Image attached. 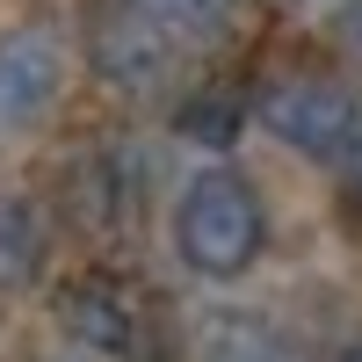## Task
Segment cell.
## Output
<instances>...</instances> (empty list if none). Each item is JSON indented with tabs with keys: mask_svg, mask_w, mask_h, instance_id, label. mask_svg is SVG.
I'll use <instances>...</instances> for the list:
<instances>
[{
	"mask_svg": "<svg viewBox=\"0 0 362 362\" xmlns=\"http://www.w3.org/2000/svg\"><path fill=\"white\" fill-rule=\"evenodd\" d=\"M261 124L276 131L290 153L305 160H334L341 145L362 131V102L348 95L341 80H319V73H290L261 95Z\"/></svg>",
	"mask_w": 362,
	"mask_h": 362,
	"instance_id": "cell-2",
	"label": "cell"
},
{
	"mask_svg": "<svg viewBox=\"0 0 362 362\" xmlns=\"http://www.w3.org/2000/svg\"><path fill=\"white\" fill-rule=\"evenodd\" d=\"M44 268V218L29 196H0V290L37 283Z\"/></svg>",
	"mask_w": 362,
	"mask_h": 362,
	"instance_id": "cell-6",
	"label": "cell"
},
{
	"mask_svg": "<svg viewBox=\"0 0 362 362\" xmlns=\"http://www.w3.org/2000/svg\"><path fill=\"white\" fill-rule=\"evenodd\" d=\"M87 66H95L116 95H145L174 66V37L138 8V0H102L87 22Z\"/></svg>",
	"mask_w": 362,
	"mask_h": 362,
	"instance_id": "cell-3",
	"label": "cell"
},
{
	"mask_svg": "<svg viewBox=\"0 0 362 362\" xmlns=\"http://www.w3.org/2000/svg\"><path fill=\"white\" fill-rule=\"evenodd\" d=\"M239 95H225V87H203V95H189L174 109V131L189 138V145H203V153H225V145H239Z\"/></svg>",
	"mask_w": 362,
	"mask_h": 362,
	"instance_id": "cell-8",
	"label": "cell"
},
{
	"mask_svg": "<svg viewBox=\"0 0 362 362\" xmlns=\"http://www.w3.org/2000/svg\"><path fill=\"white\" fill-rule=\"evenodd\" d=\"M341 37L362 51V0H348V8H341Z\"/></svg>",
	"mask_w": 362,
	"mask_h": 362,
	"instance_id": "cell-11",
	"label": "cell"
},
{
	"mask_svg": "<svg viewBox=\"0 0 362 362\" xmlns=\"http://www.w3.org/2000/svg\"><path fill=\"white\" fill-rule=\"evenodd\" d=\"M203 355L210 362H297L290 341L268 319H254V312H218V326L203 334Z\"/></svg>",
	"mask_w": 362,
	"mask_h": 362,
	"instance_id": "cell-7",
	"label": "cell"
},
{
	"mask_svg": "<svg viewBox=\"0 0 362 362\" xmlns=\"http://www.w3.org/2000/svg\"><path fill=\"white\" fill-rule=\"evenodd\" d=\"M341 362H362V348H348V355H341Z\"/></svg>",
	"mask_w": 362,
	"mask_h": 362,
	"instance_id": "cell-12",
	"label": "cell"
},
{
	"mask_svg": "<svg viewBox=\"0 0 362 362\" xmlns=\"http://www.w3.org/2000/svg\"><path fill=\"white\" fill-rule=\"evenodd\" d=\"M66 95V58L44 29H15L0 37V131H29L44 124Z\"/></svg>",
	"mask_w": 362,
	"mask_h": 362,
	"instance_id": "cell-4",
	"label": "cell"
},
{
	"mask_svg": "<svg viewBox=\"0 0 362 362\" xmlns=\"http://www.w3.org/2000/svg\"><path fill=\"white\" fill-rule=\"evenodd\" d=\"M58 326H66L73 341H87L95 355H124L131 334H138V312H131V297L102 283V276H80L58 290Z\"/></svg>",
	"mask_w": 362,
	"mask_h": 362,
	"instance_id": "cell-5",
	"label": "cell"
},
{
	"mask_svg": "<svg viewBox=\"0 0 362 362\" xmlns=\"http://www.w3.org/2000/svg\"><path fill=\"white\" fill-rule=\"evenodd\" d=\"M174 247L181 261L210 283H232L247 276L268 247V210H261V189L239 167H203L174 203Z\"/></svg>",
	"mask_w": 362,
	"mask_h": 362,
	"instance_id": "cell-1",
	"label": "cell"
},
{
	"mask_svg": "<svg viewBox=\"0 0 362 362\" xmlns=\"http://www.w3.org/2000/svg\"><path fill=\"white\" fill-rule=\"evenodd\" d=\"M138 8H145V15H153L167 37L181 44V37H210V29L232 15V0H138Z\"/></svg>",
	"mask_w": 362,
	"mask_h": 362,
	"instance_id": "cell-9",
	"label": "cell"
},
{
	"mask_svg": "<svg viewBox=\"0 0 362 362\" xmlns=\"http://www.w3.org/2000/svg\"><path fill=\"white\" fill-rule=\"evenodd\" d=\"M341 153H348V167H341V189H348V210H362V131L341 145Z\"/></svg>",
	"mask_w": 362,
	"mask_h": 362,
	"instance_id": "cell-10",
	"label": "cell"
}]
</instances>
